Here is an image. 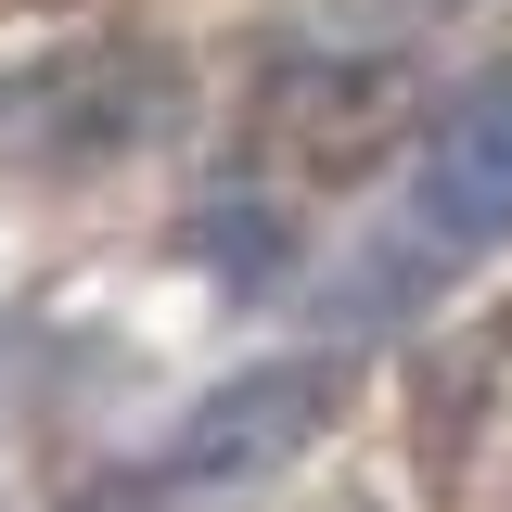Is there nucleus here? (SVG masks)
<instances>
[{"instance_id":"nucleus-1","label":"nucleus","mask_w":512,"mask_h":512,"mask_svg":"<svg viewBox=\"0 0 512 512\" xmlns=\"http://www.w3.org/2000/svg\"><path fill=\"white\" fill-rule=\"evenodd\" d=\"M167 116H180V52L167 39H64V52L0 77V167L90 180V167L141 154Z\"/></svg>"},{"instance_id":"nucleus-2","label":"nucleus","mask_w":512,"mask_h":512,"mask_svg":"<svg viewBox=\"0 0 512 512\" xmlns=\"http://www.w3.org/2000/svg\"><path fill=\"white\" fill-rule=\"evenodd\" d=\"M333 397H346V372L333 359H256V372L205 384L180 423H167V448L128 474L116 500H218V487H269L282 461H308L320 436H333Z\"/></svg>"},{"instance_id":"nucleus-3","label":"nucleus","mask_w":512,"mask_h":512,"mask_svg":"<svg viewBox=\"0 0 512 512\" xmlns=\"http://www.w3.org/2000/svg\"><path fill=\"white\" fill-rule=\"evenodd\" d=\"M410 128V64L397 52H282L256 77V141L282 154V167H308V180H346V167H372L384 141Z\"/></svg>"},{"instance_id":"nucleus-4","label":"nucleus","mask_w":512,"mask_h":512,"mask_svg":"<svg viewBox=\"0 0 512 512\" xmlns=\"http://www.w3.org/2000/svg\"><path fill=\"white\" fill-rule=\"evenodd\" d=\"M410 231L423 256H487L512 244V77H474L423 141V180H410Z\"/></svg>"},{"instance_id":"nucleus-5","label":"nucleus","mask_w":512,"mask_h":512,"mask_svg":"<svg viewBox=\"0 0 512 512\" xmlns=\"http://www.w3.org/2000/svg\"><path fill=\"white\" fill-rule=\"evenodd\" d=\"M397 13H423V26H487V13H512V0H397Z\"/></svg>"}]
</instances>
